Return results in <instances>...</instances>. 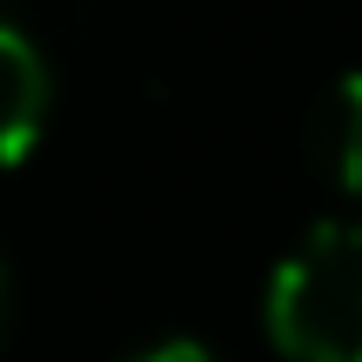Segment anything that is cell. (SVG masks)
<instances>
[{"mask_svg":"<svg viewBox=\"0 0 362 362\" xmlns=\"http://www.w3.org/2000/svg\"><path fill=\"white\" fill-rule=\"evenodd\" d=\"M262 309L288 362H362V221H315L275 262Z\"/></svg>","mask_w":362,"mask_h":362,"instance_id":"obj_1","label":"cell"},{"mask_svg":"<svg viewBox=\"0 0 362 362\" xmlns=\"http://www.w3.org/2000/svg\"><path fill=\"white\" fill-rule=\"evenodd\" d=\"M47 107H54V74L40 47L13 21H0V168H13L40 148Z\"/></svg>","mask_w":362,"mask_h":362,"instance_id":"obj_2","label":"cell"},{"mask_svg":"<svg viewBox=\"0 0 362 362\" xmlns=\"http://www.w3.org/2000/svg\"><path fill=\"white\" fill-rule=\"evenodd\" d=\"M315 161L342 194H362V67H349L315 107Z\"/></svg>","mask_w":362,"mask_h":362,"instance_id":"obj_3","label":"cell"},{"mask_svg":"<svg viewBox=\"0 0 362 362\" xmlns=\"http://www.w3.org/2000/svg\"><path fill=\"white\" fill-rule=\"evenodd\" d=\"M128 362H215L202 349V342H188V336H168V342H148L141 356H128Z\"/></svg>","mask_w":362,"mask_h":362,"instance_id":"obj_4","label":"cell"},{"mask_svg":"<svg viewBox=\"0 0 362 362\" xmlns=\"http://www.w3.org/2000/svg\"><path fill=\"white\" fill-rule=\"evenodd\" d=\"M0 336H7V269H0Z\"/></svg>","mask_w":362,"mask_h":362,"instance_id":"obj_5","label":"cell"}]
</instances>
